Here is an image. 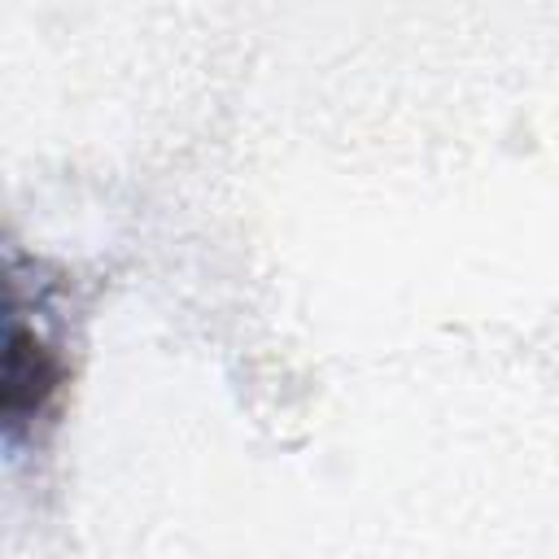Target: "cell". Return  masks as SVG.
<instances>
[{
    "instance_id": "cell-1",
    "label": "cell",
    "mask_w": 559,
    "mask_h": 559,
    "mask_svg": "<svg viewBox=\"0 0 559 559\" xmlns=\"http://www.w3.org/2000/svg\"><path fill=\"white\" fill-rule=\"evenodd\" d=\"M61 376H57V358L52 349L22 328L17 319L9 323V341H4V376H0V406L9 428H22L31 419H39L57 393Z\"/></svg>"
}]
</instances>
